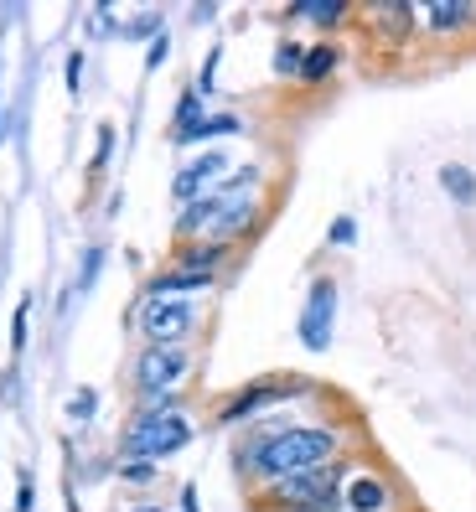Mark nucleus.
Masks as SVG:
<instances>
[{"instance_id":"f257e3e1","label":"nucleus","mask_w":476,"mask_h":512,"mask_svg":"<svg viewBox=\"0 0 476 512\" xmlns=\"http://www.w3.org/2000/svg\"><path fill=\"white\" fill-rule=\"evenodd\" d=\"M347 440V419H259V425H249V440L233 450V466L249 487L264 492L270 481L347 461Z\"/></svg>"},{"instance_id":"f03ea898","label":"nucleus","mask_w":476,"mask_h":512,"mask_svg":"<svg viewBox=\"0 0 476 512\" xmlns=\"http://www.w3.org/2000/svg\"><path fill=\"white\" fill-rule=\"evenodd\" d=\"M259 223H264L259 166H238V187L182 207V218H176V238H182V244H218V249H233V244H244V238H254Z\"/></svg>"},{"instance_id":"7ed1b4c3","label":"nucleus","mask_w":476,"mask_h":512,"mask_svg":"<svg viewBox=\"0 0 476 512\" xmlns=\"http://www.w3.org/2000/svg\"><path fill=\"white\" fill-rule=\"evenodd\" d=\"M192 419L187 409H135L125 435H119V461H166L182 445H192Z\"/></svg>"},{"instance_id":"20e7f679","label":"nucleus","mask_w":476,"mask_h":512,"mask_svg":"<svg viewBox=\"0 0 476 512\" xmlns=\"http://www.w3.org/2000/svg\"><path fill=\"white\" fill-rule=\"evenodd\" d=\"M352 471V456L347 461H332V466H316V471H301V476H285V481H270L259 492V502L270 512H301V507H342V481Z\"/></svg>"},{"instance_id":"39448f33","label":"nucleus","mask_w":476,"mask_h":512,"mask_svg":"<svg viewBox=\"0 0 476 512\" xmlns=\"http://www.w3.org/2000/svg\"><path fill=\"white\" fill-rule=\"evenodd\" d=\"M306 394H316V383L311 378H290V373H275V378H254V383H244L238 394H228L223 404H218V425H259L264 414H275L280 404H290V399H306Z\"/></svg>"},{"instance_id":"423d86ee","label":"nucleus","mask_w":476,"mask_h":512,"mask_svg":"<svg viewBox=\"0 0 476 512\" xmlns=\"http://www.w3.org/2000/svg\"><path fill=\"white\" fill-rule=\"evenodd\" d=\"M202 326L197 300H145L135 306V331L145 347H187Z\"/></svg>"},{"instance_id":"0eeeda50","label":"nucleus","mask_w":476,"mask_h":512,"mask_svg":"<svg viewBox=\"0 0 476 512\" xmlns=\"http://www.w3.org/2000/svg\"><path fill=\"white\" fill-rule=\"evenodd\" d=\"M187 378H192V347H145L135 357V368H130V383H135L140 404L182 394Z\"/></svg>"},{"instance_id":"6e6552de","label":"nucleus","mask_w":476,"mask_h":512,"mask_svg":"<svg viewBox=\"0 0 476 512\" xmlns=\"http://www.w3.org/2000/svg\"><path fill=\"white\" fill-rule=\"evenodd\" d=\"M357 26L378 52H404L420 37V0H368V6H357Z\"/></svg>"},{"instance_id":"1a4fd4ad","label":"nucleus","mask_w":476,"mask_h":512,"mask_svg":"<svg viewBox=\"0 0 476 512\" xmlns=\"http://www.w3.org/2000/svg\"><path fill=\"white\" fill-rule=\"evenodd\" d=\"M228 187H238V166L223 156V150H202V156H192L182 171L171 176V197L182 207H192L202 197H218Z\"/></svg>"},{"instance_id":"9d476101","label":"nucleus","mask_w":476,"mask_h":512,"mask_svg":"<svg viewBox=\"0 0 476 512\" xmlns=\"http://www.w3.org/2000/svg\"><path fill=\"white\" fill-rule=\"evenodd\" d=\"M332 326H337V280L316 275L311 290H306L301 321H295V337H301L306 352H326V347H332Z\"/></svg>"},{"instance_id":"9b49d317","label":"nucleus","mask_w":476,"mask_h":512,"mask_svg":"<svg viewBox=\"0 0 476 512\" xmlns=\"http://www.w3.org/2000/svg\"><path fill=\"white\" fill-rule=\"evenodd\" d=\"M342 512H404V497L378 466L352 461V471L342 481Z\"/></svg>"},{"instance_id":"f8f14e48","label":"nucleus","mask_w":476,"mask_h":512,"mask_svg":"<svg viewBox=\"0 0 476 512\" xmlns=\"http://www.w3.org/2000/svg\"><path fill=\"white\" fill-rule=\"evenodd\" d=\"M476 0H420V37L430 42H456L471 37Z\"/></svg>"},{"instance_id":"ddd939ff","label":"nucleus","mask_w":476,"mask_h":512,"mask_svg":"<svg viewBox=\"0 0 476 512\" xmlns=\"http://www.w3.org/2000/svg\"><path fill=\"white\" fill-rule=\"evenodd\" d=\"M213 280L218 275H202V269H161V275H151L145 280V300H192V295H202V290H213Z\"/></svg>"},{"instance_id":"4468645a","label":"nucleus","mask_w":476,"mask_h":512,"mask_svg":"<svg viewBox=\"0 0 476 512\" xmlns=\"http://www.w3.org/2000/svg\"><path fill=\"white\" fill-rule=\"evenodd\" d=\"M285 21H311L316 32H337V26H347L357 16L352 0H295V6L280 11Z\"/></svg>"},{"instance_id":"2eb2a0df","label":"nucleus","mask_w":476,"mask_h":512,"mask_svg":"<svg viewBox=\"0 0 476 512\" xmlns=\"http://www.w3.org/2000/svg\"><path fill=\"white\" fill-rule=\"evenodd\" d=\"M342 68V47L337 42H306V63H301V83L316 88V83H332Z\"/></svg>"},{"instance_id":"dca6fc26","label":"nucleus","mask_w":476,"mask_h":512,"mask_svg":"<svg viewBox=\"0 0 476 512\" xmlns=\"http://www.w3.org/2000/svg\"><path fill=\"white\" fill-rule=\"evenodd\" d=\"M223 135H244V114H207L197 130H182V135H171L176 145H202V140H223Z\"/></svg>"},{"instance_id":"f3484780","label":"nucleus","mask_w":476,"mask_h":512,"mask_svg":"<svg viewBox=\"0 0 476 512\" xmlns=\"http://www.w3.org/2000/svg\"><path fill=\"white\" fill-rule=\"evenodd\" d=\"M440 192L451 197L456 207H476V171L461 161H445L440 166Z\"/></svg>"},{"instance_id":"a211bd4d","label":"nucleus","mask_w":476,"mask_h":512,"mask_svg":"<svg viewBox=\"0 0 476 512\" xmlns=\"http://www.w3.org/2000/svg\"><path fill=\"white\" fill-rule=\"evenodd\" d=\"M228 259V249H218V244H182L176 249V269H202V275H218V264Z\"/></svg>"},{"instance_id":"6ab92c4d","label":"nucleus","mask_w":476,"mask_h":512,"mask_svg":"<svg viewBox=\"0 0 476 512\" xmlns=\"http://www.w3.org/2000/svg\"><path fill=\"white\" fill-rule=\"evenodd\" d=\"M301 63H306V42L280 37V42H275V52H270V68H275V78H295V83H301Z\"/></svg>"},{"instance_id":"aec40b11","label":"nucleus","mask_w":476,"mask_h":512,"mask_svg":"<svg viewBox=\"0 0 476 512\" xmlns=\"http://www.w3.org/2000/svg\"><path fill=\"white\" fill-rule=\"evenodd\" d=\"M207 119V109H202V94L197 88H187L182 99H176V119H171V135H182V130H197Z\"/></svg>"},{"instance_id":"412c9836","label":"nucleus","mask_w":476,"mask_h":512,"mask_svg":"<svg viewBox=\"0 0 476 512\" xmlns=\"http://www.w3.org/2000/svg\"><path fill=\"white\" fill-rule=\"evenodd\" d=\"M26 337H32V295H26L11 316V352H26Z\"/></svg>"},{"instance_id":"4be33fe9","label":"nucleus","mask_w":476,"mask_h":512,"mask_svg":"<svg viewBox=\"0 0 476 512\" xmlns=\"http://www.w3.org/2000/svg\"><path fill=\"white\" fill-rule=\"evenodd\" d=\"M94 409H99L94 388H73V399H68V419H73V425H88V419H94Z\"/></svg>"},{"instance_id":"5701e85b","label":"nucleus","mask_w":476,"mask_h":512,"mask_svg":"<svg viewBox=\"0 0 476 512\" xmlns=\"http://www.w3.org/2000/svg\"><path fill=\"white\" fill-rule=\"evenodd\" d=\"M326 244H332V249H352L357 244V218H332V228H326Z\"/></svg>"},{"instance_id":"b1692460","label":"nucleus","mask_w":476,"mask_h":512,"mask_svg":"<svg viewBox=\"0 0 476 512\" xmlns=\"http://www.w3.org/2000/svg\"><path fill=\"white\" fill-rule=\"evenodd\" d=\"M125 37H161V11H140V16H130L125 21Z\"/></svg>"},{"instance_id":"393cba45","label":"nucleus","mask_w":476,"mask_h":512,"mask_svg":"<svg viewBox=\"0 0 476 512\" xmlns=\"http://www.w3.org/2000/svg\"><path fill=\"white\" fill-rule=\"evenodd\" d=\"M109 156H114V125H99V145H94V161H88V171H104L109 166Z\"/></svg>"},{"instance_id":"a878e982","label":"nucleus","mask_w":476,"mask_h":512,"mask_svg":"<svg viewBox=\"0 0 476 512\" xmlns=\"http://www.w3.org/2000/svg\"><path fill=\"white\" fill-rule=\"evenodd\" d=\"M218 63H223V47H213V52H207V63H202V73H197V94L207 99V94H213V78H218Z\"/></svg>"},{"instance_id":"bb28decb","label":"nucleus","mask_w":476,"mask_h":512,"mask_svg":"<svg viewBox=\"0 0 476 512\" xmlns=\"http://www.w3.org/2000/svg\"><path fill=\"white\" fill-rule=\"evenodd\" d=\"M119 476H125L130 487H145V481H156V466L151 461H119Z\"/></svg>"},{"instance_id":"cd10ccee","label":"nucleus","mask_w":476,"mask_h":512,"mask_svg":"<svg viewBox=\"0 0 476 512\" xmlns=\"http://www.w3.org/2000/svg\"><path fill=\"white\" fill-rule=\"evenodd\" d=\"M37 507V481H32V471H21L16 476V512H32Z\"/></svg>"},{"instance_id":"c85d7f7f","label":"nucleus","mask_w":476,"mask_h":512,"mask_svg":"<svg viewBox=\"0 0 476 512\" xmlns=\"http://www.w3.org/2000/svg\"><path fill=\"white\" fill-rule=\"evenodd\" d=\"M99 264H104V249L94 244V249H88V254H83V269H78V290H88V285H94V280H99Z\"/></svg>"},{"instance_id":"c756f323","label":"nucleus","mask_w":476,"mask_h":512,"mask_svg":"<svg viewBox=\"0 0 476 512\" xmlns=\"http://www.w3.org/2000/svg\"><path fill=\"white\" fill-rule=\"evenodd\" d=\"M166 57H171V37L161 32V37H156L151 47H145V73H156V68L166 63Z\"/></svg>"},{"instance_id":"7c9ffc66","label":"nucleus","mask_w":476,"mask_h":512,"mask_svg":"<svg viewBox=\"0 0 476 512\" xmlns=\"http://www.w3.org/2000/svg\"><path fill=\"white\" fill-rule=\"evenodd\" d=\"M68 94H78V88H83V52H68Z\"/></svg>"},{"instance_id":"2f4dec72","label":"nucleus","mask_w":476,"mask_h":512,"mask_svg":"<svg viewBox=\"0 0 476 512\" xmlns=\"http://www.w3.org/2000/svg\"><path fill=\"white\" fill-rule=\"evenodd\" d=\"M182 512H202L197 507V487H182Z\"/></svg>"},{"instance_id":"473e14b6","label":"nucleus","mask_w":476,"mask_h":512,"mask_svg":"<svg viewBox=\"0 0 476 512\" xmlns=\"http://www.w3.org/2000/svg\"><path fill=\"white\" fill-rule=\"evenodd\" d=\"M135 512H161V507H156V502H151V507H135Z\"/></svg>"},{"instance_id":"72a5a7b5","label":"nucleus","mask_w":476,"mask_h":512,"mask_svg":"<svg viewBox=\"0 0 476 512\" xmlns=\"http://www.w3.org/2000/svg\"><path fill=\"white\" fill-rule=\"evenodd\" d=\"M471 37H476V16H471Z\"/></svg>"},{"instance_id":"f704fd0d","label":"nucleus","mask_w":476,"mask_h":512,"mask_svg":"<svg viewBox=\"0 0 476 512\" xmlns=\"http://www.w3.org/2000/svg\"><path fill=\"white\" fill-rule=\"evenodd\" d=\"M337 512H342V507H337Z\"/></svg>"}]
</instances>
